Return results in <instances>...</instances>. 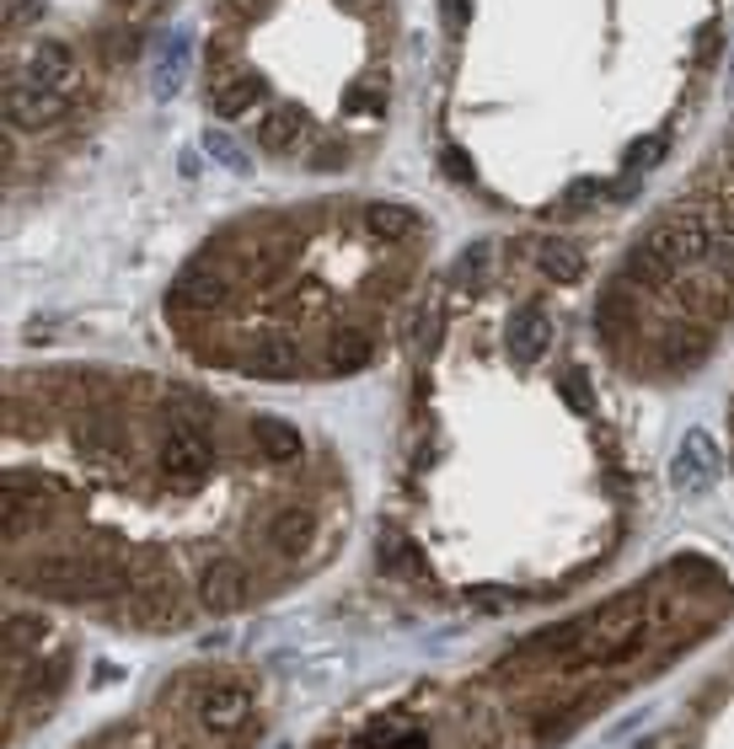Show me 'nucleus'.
<instances>
[{"instance_id":"obj_1","label":"nucleus","mask_w":734,"mask_h":749,"mask_svg":"<svg viewBox=\"0 0 734 749\" xmlns=\"http://www.w3.org/2000/svg\"><path fill=\"white\" fill-rule=\"evenodd\" d=\"M32 584L54 599H102L134 589V568L119 557H38Z\"/></svg>"},{"instance_id":"obj_2","label":"nucleus","mask_w":734,"mask_h":749,"mask_svg":"<svg viewBox=\"0 0 734 749\" xmlns=\"http://www.w3.org/2000/svg\"><path fill=\"white\" fill-rule=\"evenodd\" d=\"M643 241H648V246H654V252H660L671 269H697V263H707V257H713V231L703 225V214H692V210L660 220V225H654Z\"/></svg>"},{"instance_id":"obj_3","label":"nucleus","mask_w":734,"mask_h":749,"mask_svg":"<svg viewBox=\"0 0 734 749\" xmlns=\"http://www.w3.org/2000/svg\"><path fill=\"white\" fill-rule=\"evenodd\" d=\"M210 466H214L210 439L199 428H188V423H172L167 439H161V477L172 482V487H199V482L210 477Z\"/></svg>"},{"instance_id":"obj_4","label":"nucleus","mask_w":734,"mask_h":749,"mask_svg":"<svg viewBox=\"0 0 734 749\" xmlns=\"http://www.w3.org/2000/svg\"><path fill=\"white\" fill-rule=\"evenodd\" d=\"M671 482H675V493H703V487L718 482V445L707 439L703 428H692V434L681 439V455H675V466H671Z\"/></svg>"},{"instance_id":"obj_5","label":"nucleus","mask_w":734,"mask_h":749,"mask_svg":"<svg viewBox=\"0 0 734 749\" xmlns=\"http://www.w3.org/2000/svg\"><path fill=\"white\" fill-rule=\"evenodd\" d=\"M247 599V568L237 557H214L210 568L199 573V605L214 610V616H225V610H237Z\"/></svg>"},{"instance_id":"obj_6","label":"nucleus","mask_w":734,"mask_h":749,"mask_svg":"<svg viewBox=\"0 0 734 749\" xmlns=\"http://www.w3.org/2000/svg\"><path fill=\"white\" fill-rule=\"evenodd\" d=\"M247 712H252V690L237 686V680H214V686L199 696V722H204L210 733H231V728H242Z\"/></svg>"},{"instance_id":"obj_7","label":"nucleus","mask_w":734,"mask_h":749,"mask_svg":"<svg viewBox=\"0 0 734 749\" xmlns=\"http://www.w3.org/2000/svg\"><path fill=\"white\" fill-rule=\"evenodd\" d=\"M172 311H193V316H210V311H220L225 305V279L214 269H204V263H193V269H183L178 279H172Z\"/></svg>"},{"instance_id":"obj_8","label":"nucleus","mask_w":734,"mask_h":749,"mask_svg":"<svg viewBox=\"0 0 734 749\" xmlns=\"http://www.w3.org/2000/svg\"><path fill=\"white\" fill-rule=\"evenodd\" d=\"M552 343V316L542 305H521L515 316H510V327H504V348H510V360L515 364H536L547 354Z\"/></svg>"},{"instance_id":"obj_9","label":"nucleus","mask_w":734,"mask_h":749,"mask_svg":"<svg viewBox=\"0 0 734 749\" xmlns=\"http://www.w3.org/2000/svg\"><path fill=\"white\" fill-rule=\"evenodd\" d=\"M6 113H11V123H22V129H32V123H54L64 113V91H43V87H28L22 75L6 87Z\"/></svg>"},{"instance_id":"obj_10","label":"nucleus","mask_w":734,"mask_h":749,"mask_svg":"<svg viewBox=\"0 0 734 749\" xmlns=\"http://www.w3.org/2000/svg\"><path fill=\"white\" fill-rule=\"evenodd\" d=\"M70 75H76V54L64 49L60 38H43V43H32L28 70H22V81H28V87L64 91V87H70Z\"/></svg>"},{"instance_id":"obj_11","label":"nucleus","mask_w":734,"mask_h":749,"mask_svg":"<svg viewBox=\"0 0 734 749\" xmlns=\"http://www.w3.org/2000/svg\"><path fill=\"white\" fill-rule=\"evenodd\" d=\"M247 370H252V375H263V381H295V375H301V354H295V343H290V337L263 332V337L247 348Z\"/></svg>"},{"instance_id":"obj_12","label":"nucleus","mask_w":734,"mask_h":749,"mask_svg":"<svg viewBox=\"0 0 734 749\" xmlns=\"http://www.w3.org/2000/svg\"><path fill=\"white\" fill-rule=\"evenodd\" d=\"M263 75H252V70H237V75H214V91H210V108L214 119H242L247 108H258L263 102Z\"/></svg>"},{"instance_id":"obj_13","label":"nucleus","mask_w":734,"mask_h":749,"mask_svg":"<svg viewBox=\"0 0 734 749\" xmlns=\"http://www.w3.org/2000/svg\"><path fill=\"white\" fill-rule=\"evenodd\" d=\"M311 536H316V514L306 504H279L269 514V540H274V551H306Z\"/></svg>"},{"instance_id":"obj_14","label":"nucleus","mask_w":734,"mask_h":749,"mask_svg":"<svg viewBox=\"0 0 734 749\" xmlns=\"http://www.w3.org/2000/svg\"><path fill=\"white\" fill-rule=\"evenodd\" d=\"M252 445L263 449V460H295L301 455V428L290 418H274V413H263V418H252Z\"/></svg>"},{"instance_id":"obj_15","label":"nucleus","mask_w":734,"mask_h":749,"mask_svg":"<svg viewBox=\"0 0 734 749\" xmlns=\"http://www.w3.org/2000/svg\"><path fill=\"white\" fill-rule=\"evenodd\" d=\"M188 60H193V38H188V32H172L167 49H161V64H155V97H161V102H172V97L183 91Z\"/></svg>"},{"instance_id":"obj_16","label":"nucleus","mask_w":734,"mask_h":749,"mask_svg":"<svg viewBox=\"0 0 734 749\" xmlns=\"http://www.w3.org/2000/svg\"><path fill=\"white\" fill-rule=\"evenodd\" d=\"M370 354H375V343H370V332H360V327H343V332L328 337V370H333V375L365 370Z\"/></svg>"},{"instance_id":"obj_17","label":"nucleus","mask_w":734,"mask_h":749,"mask_svg":"<svg viewBox=\"0 0 734 749\" xmlns=\"http://www.w3.org/2000/svg\"><path fill=\"white\" fill-rule=\"evenodd\" d=\"M258 140H263V150H274V155L295 150L306 140V113L301 108H274L269 119L258 123Z\"/></svg>"},{"instance_id":"obj_18","label":"nucleus","mask_w":734,"mask_h":749,"mask_svg":"<svg viewBox=\"0 0 734 749\" xmlns=\"http://www.w3.org/2000/svg\"><path fill=\"white\" fill-rule=\"evenodd\" d=\"M536 269L547 273V279H557V284H574V279L584 273V252L574 246V241L547 236L542 246H536Z\"/></svg>"},{"instance_id":"obj_19","label":"nucleus","mask_w":734,"mask_h":749,"mask_svg":"<svg viewBox=\"0 0 734 749\" xmlns=\"http://www.w3.org/2000/svg\"><path fill=\"white\" fill-rule=\"evenodd\" d=\"M622 279H633V284H643V290H665L675 279V269L648 246V241H639L627 257H622Z\"/></svg>"},{"instance_id":"obj_20","label":"nucleus","mask_w":734,"mask_h":749,"mask_svg":"<svg viewBox=\"0 0 734 749\" xmlns=\"http://www.w3.org/2000/svg\"><path fill=\"white\" fill-rule=\"evenodd\" d=\"M365 225H370V236H381V241H402V236H413L419 214L408 210V204H392V199H375V204H365Z\"/></svg>"},{"instance_id":"obj_21","label":"nucleus","mask_w":734,"mask_h":749,"mask_svg":"<svg viewBox=\"0 0 734 749\" xmlns=\"http://www.w3.org/2000/svg\"><path fill=\"white\" fill-rule=\"evenodd\" d=\"M707 354V337L697 327H671V337L660 343V360L675 364V370H686V364H697Z\"/></svg>"},{"instance_id":"obj_22","label":"nucleus","mask_w":734,"mask_h":749,"mask_svg":"<svg viewBox=\"0 0 734 749\" xmlns=\"http://www.w3.org/2000/svg\"><path fill=\"white\" fill-rule=\"evenodd\" d=\"M675 300L686 316H703V322H718L724 316V295L713 284H675Z\"/></svg>"},{"instance_id":"obj_23","label":"nucleus","mask_w":734,"mask_h":749,"mask_svg":"<svg viewBox=\"0 0 734 749\" xmlns=\"http://www.w3.org/2000/svg\"><path fill=\"white\" fill-rule=\"evenodd\" d=\"M204 155H214L225 172H237V178H247L252 172V161H247V150L225 134V129H204Z\"/></svg>"},{"instance_id":"obj_24","label":"nucleus","mask_w":734,"mask_h":749,"mask_svg":"<svg viewBox=\"0 0 734 749\" xmlns=\"http://www.w3.org/2000/svg\"><path fill=\"white\" fill-rule=\"evenodd\" d=\"M665 161V134H643L627 145V172H654Z\"/></svg>"},{"instance_id":"obj_25","label":"nucleus","mask_w":734,"mask_h":749,"mask_svg":"<svg viewBox=\"0 0 734 749\" xmlns=\"http://www.w3.org/2000/svg\"><path fill=\"white\" fill-rule=\"evenodd\" d=\"M595 199H606V182H595V178H580V182H569L563 188V199H557V210L563 214H574V210H590Z\"/></svg>"},{"instance_id":"obj_26","label":"nucleus","mask_w":734,"mask_h":749,"mask_svg":"<svg viewBox=\"0 0 734 749\" xmlns=\"http://www.w3.org/2000/svg\"><path fill=\"white\" fill-rule=\"evenodd\" d=\"M563 402H569L580 418L595 413V391H590V381H584V370H569V375H563Z\"/></svg>"},{"instance_id":"obj_27","label":"nucleus","mask_w":734,"mask_h":749,"mask_svg":"<svg viewBox=\"0 0 734 749\" xmlns=\"http://www.w3.org/2000/svg\"><path fill=\"white\" fill-rule=\"evenodd\" d=\"M38 637H43V621H38V616H11V627H6V654H11V659H17V654H22V648H28V642H38Z\"/></svg>"},{"instance_id":"obj_28","label":"nucleus","mask_w":734,"mask_h":749,"mask_svg":"<svg viewBox=\"0 0 734 749\" xmlns=\"http://www.w3.org/2000/svg\"><path fill=\"white\" fill-rule=\"evenodd\" d=\"M483 263H489V241H477V246H466V257L456 263V284L461 290H472L477 279H483Z\"/></svg>"},{"instance_id":"obj_29","label":"nucleus","mask_w":734,"mask_h":749,"mask_svg":"<svg viewBox=\"0 0 734 749\" xmlns=\"http://www.w3.org/2000/svg\"><path fill=\"white\" fill-rule=\"evenodd\" d=\"M408 557H413V551H408V536H402L398 525H381V563H386V568H402Z\"/></svg>"},{"instance_id":"obj_30","label":"nucleus","mask_w":734,"mask_h":749,"mask_svg":"<svg viewBox=\"0 0 734 749\" xmlns=\"http://www.w3.org/2000/svg\"><path fill=\"white\" fill-rule=\"evenodd\" d=\"M434 337H440V316H434V311L413 316V354H419V360H429V354H434Z\"/></svg>"},{"instance_id":"obj_31","label":"nucleus","mask_w":734,"mask_h":749,"mask_svg":"<svg viewBox=\"0 0 734 749\" xmlns=\"http://www.w3.org/2000/svg\"><path fill=\"white\" fill-rule=\"evenodd\" d=\"M43 17V0H11L6 6V28H22V22H38Z\"/></svg>"},{"instance_id":"obj_32","label":"nucleus","mask_w":734,"mask_h":749,"mask_svg":"<svg viewBox=\"0 0 734 749\" xmlns=\"http://www.w3.org/2000/svg\"><path fill=\"white\" fill-rule=\"evenodd\" d=\"M472 599H477L483 610H510V605H515V595H510V589H493V584H483V589H472Z\"/></svg>"},{"instance_id":"obj_33","label":"nucleus","mask_w":734,"mask_h":749,"mask_svg":"<svg viewBox=\"0 0 734 749\" xmlns=\"http://www.w3.org/2000/svg\"><path fill=\"white\" fill-rule=\"evenodd\" d=\"M343 166V145H322L311 155V172H338Z\"/></svg>"},{"instance_id":"obj_34","label":"nucleus","mask_w":734,"mask_h":749,"mask_svg":"<svg viewBox=\"0 0 734 749\" xmlns=\"http://www.w3.org/2000/svg\"><path fill=\"white\" fill-rule=\"evenodd\" d=\"M445 178L451 182H472V161L461 150H445Z\"/></svg>"},{"instance_id":"obj_35","label":"nucleus","mask_w":734,"mask_h":749,"mask_svg":"<svg viewBox=\"0 0 734 749\" xmlns=\"http://www.w3.org/2000/svg\"><path fill=\"white\" fill-rule=\"evenodd\" d=\"M718 49H724V32H718L713 22H707V28H703V38H697V60H713Z\"/></svg>"},{"instance_id":"obj_36","label":"nucleus","mask_w":734,"mask_h":749,"mask_svg":"<svg viewBox=\"0 0 734 749\" xmlns=\"http://www.w3.org/2000/svg\"><path fill=\"white\" fill-rule=\"evenodd\" d=\"M445 22H451V28H466V22H472V0H445Z\"/></svg>"},{"instance_id":"obj_37","label":"nucleus","mask_w":734,"mask_h":749,"mask_svg":"<svg viewBox=\"0 0 734 749\" xmlns=\"http://www.w3.org/2000/svg\"><path fill=\"white\" fill-rule=\"evenodd\" d=\"M392 749H429V728H408V733H398Z\"/></svg>"},{"instance_id":"obj_38","label":"nucleus","mask_w":734,"mask_h":749,"mask_svg":"<svg viewBox=\"0 0 734 749\" xmlns=\"http://www.w3.org/2000/svg\"><path fill=\"white\" fill-rule=\"evenodd\" d=\"M633 749H681V739H675V733H654V739H643V745H633Z\"/></svg>"},{"instance_id":"obj_39","label":"nucleus","mask_w":734,"mask_h":749,"mask_svg":"<svg viewBox=\"0 0 734 749\" xmlns=\"http://www.w3.org/2000/svg\"><path fill=\"white\" fill-rule=\"evenodd\" d=\"M225 6H231V11H247V17H258L269 0H225Z\"/></svg>"},{"instance_id":"obj_40","label":"nucleus","mask_w":734,"mask_h":749,"mask_svg":"<svg viewBox=\"0 0 734 749\" xmlns=\"http://www.w3.org/2000/svg\"><path fill=\"white\" fill-rule=\"evenodd\" d=\"M108 54H134V38H108Z\"/></svg>"},{"instance_id":"obj_41","label":"nucleus","mask_w":734,"mask_h":749,"mask_svg":"<svg viewBox=\"0 0 734 749\" xmlns=\"http://www.w3.org/2000/svg\"><path fill=\"white\" fill-rule=\"evenodd\" d=\"M338 6H360V0H338Z\"/></svg>"}]
</instances>
